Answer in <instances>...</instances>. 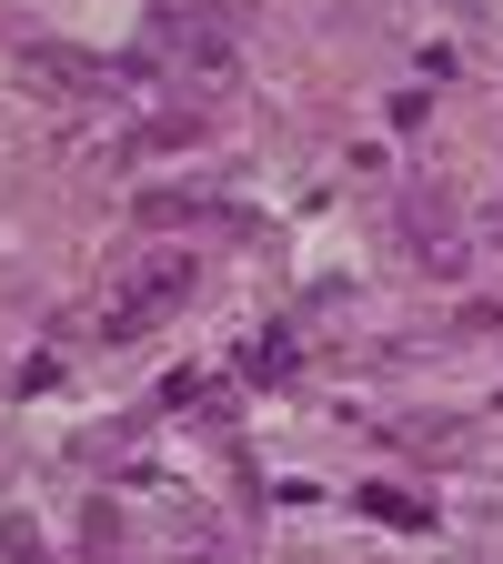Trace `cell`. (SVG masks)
<instances>
[{
  "label": "cell",
  "mask_w": 503,
  "mask_h": 564,
  "mask_svg": "<svg viewBox=\"0 0 503 564\" xmlns=\"http://www.w3.org/2000/svg\"><path fill=\"white\" fill-rule=\"evenodd\" d=\"M192 282H201V262H192V252H141V262L111 282V303H101V333H111V343L152 333V323H162V313L192 293Z\"/></svg>",
  "instance_id": "6da1fadb"
},
{
  "label": "cell",
  "mask_w": 503,
  "mask_h": 564,
  "mask_svg": "<svg viewBox=\"0 0 503 564\" xmlns=\"http://www.w3.org/2000/svg\"><path fill=\"white\" fill-rule=\"evenodd\" d=\"M393 212H403V242H413V262H423V272H444V282H453V272L473 262V252H463V223H453V202H444L434 182H413Z\"/></svg>",
  "instance_id": "7a4b0ae2"
}]
</instances>
